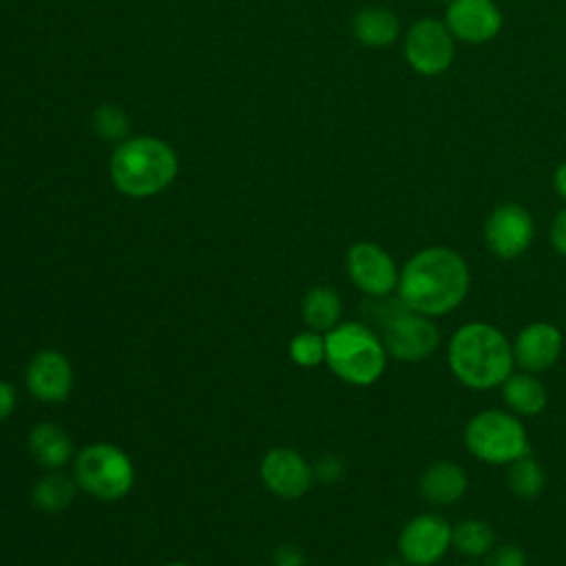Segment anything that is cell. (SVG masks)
<instances>
[{
    "mask_svg": "<svg viewBox=\"0 0 566 566\" xmlns=\"http://www.w3.org/2000/svg\"><path fill=\"white\" fill-rule=\"evenodd\" d=\"M166 566H188V564H184V562H172V564H166Z\"/></svg>",
    "mask_w": 566,
    "mask_h": 566,
    "instance_id": "32",
    "label": "cell"
},
{
    "mask_svg": "<svg viewBox=\"0 0 566 566\" xmlns=\"http://www.w3.org/2000/svg\"><path fill=\"white\" fill-rule=\"evenodd\" d=\"M93 122H95V130L106 139H122L128 130L126 113L113 104L99 106L93 115Z\"/></svg>",
    "mask_w": 566,
    "mask_h": 566,
    "instance_id": "25",
    "label": "cell"
},
{
    "mask_svg": "<svg viewBox=\"0 0 566 566\" xmlns=\"http://www.w3.org/2000/svg\"><path fill=\"white\" fill-rule=\"evenodd\" d=\"M177 175L175 150L157 137L122 142L111 157L113 186L128 197H153L168 188Z\"/></svg>",
    "mask_w": 566,
    "mask_h": 566,
    "instance_id": "3",
    "label": "cell"
},
{
    "mask_svg": "<svg viewBox=\"0 0 566 566\" xmlns=\"http://www.w3.org/2000/svg\"><path fill=\"white\" fill-rule=\"evenodd\" d=\"M73 478L88 495L102 502H115L133 489L135 467L128 453L117 444L93 442L77 453Z\"/></svg>",
    "mask_w": 566,
    "mask_h": 566,
    "instance_id": "7",
    "label": "cell"
},
{
    "mask_svg": "<svg viewBox=\"0 0 566 566\" xmlns=\"http://www.w3.org/2000/svg\"><path fill=\"white\" fill-rule=\"evenodd\" d=\"M451 548V524L438 513L411 517L398 535V555L409 566H433Z\"/></svg>",
    "mask_w": 566,
    "mask_h": 566,
    "instance_id": "11",
    "label": "cell"
},
{
    "mask_svg": "<svg viewBox=\"0 0 566 566\" xmlns=\"http://www.w3.org/2000/svg\"><path fill=\"white\" fill-rule=\"evenodd\" d=\"M374 301L378 303L376 321L380 323V338L389 356L405 363H418L438 349L440 329L431 316L409 310L398 296Z\"/></svg>",
    "mask_w": 566,
    "mask_h": 566,
    "instance_id": "5",
    "label": "cell"
},
{
    "mask_svg": "<svg viewBox=\"0 0 566 566\" xmlns=\"http://www.w3.org/2000/svg\"><path fill=\"white\" fill-rule=\"evenodd\" d=\"M486 566H528L526 553L515 544L493 546L486 555Z\"/></svg>",
    "mask_w": 566,
    "mask_h": 566,
    "instance_id": "26",
    "label": "cell"
},
{
    "mask_svg": "<svg viewBox=\"0 0 566 566\" xmlns=\"http://www.w3.org/2000/svg\"><path fill=\"white\" fill-rule=\"evenodd\" d=\"M312 469H314V478H318L321 482H327V484L340 480L343 473H345L343 460H340L338 455H332V453L323 455V458L316 462V467H312Z\"/></svg>",
    "mask_w": 566,
    "mask_h": 566,
    "instance_id": "27",
    "label": "cell"
},
{
    "mask_svg": "<svg viewBox=\"0 0 566 566\" xmlns=\"http://www.w3.org/2000/svg\"><path fill=\"white\" fill-rule=\"evenodd\" d=\"M564 349V336L557 325L535 321L524 325L513 340V358L522 371L539 374L551 369Z\"/></svg>",
    "mask_w": 566,
    "mask_h": 566,
    "instance_id": "14",
    "label": "cell"
},
{
    "mask_svg": "<svg viewBox=\"0 0 566 566\" xmlns=\"http://www.w3.org/2000/svg\"><path fill=\"white\" fill-rule=\"evenodd\" d=\"M533 234L535 223L531 212L513 201L495 206L484 221V243L502 261L522 256L531 248Z\"/></svg>",
    "mask_w": 566,
    "mask_h": 566,
    "instance_id": "9",
    "label": "cell"
},
{
    "mask_svg": "<svg viewBox=\"0 0 566 566\" xmlns=\"http://www.w3.org/2000/svg\"><path fill=\"white\" fill-rule=\"evenodd\" d=\"M15 409V389L7 380H0V420H7Z\"/></svg>",
    "mask_w": 566,
    "mask_h": 566,
    "instance_id": "30",
    "label": "cell"
},
{
    "mask_svg": "<svg viewBox=\"0 0 566 566\" xmlns=\"http://www.w3.org/2000/svg\"><path fill=\"white\" fill-rule=\"evenodd\" d=\"M27 389L40 402H64L73 389V367L55 349L38 352L24 371Z\"/></svg>",
    "mask_w": 566,
    "mask_h": 566,
    "instance_id": "15",
    "label": "cell"
},
{
    "mask_svg": "<svg viewBox=\"0 0 566 566\" xmlns=\"http://www.w3.org/2000/svg\"><path fill=\"white\" fill-rule=\"evenodd\" d=\"M261 480L279 497L296 500L305 495L314 482L310 462L290 447L270 449L261 460Z\"/></svg>",
    "mask_w": 566,
    "mask_h": 566,
    "instance_id": "12",
    "label": "cell"
},
{
    "mask_svg": "<svg viewBox=\"0 0 566 566\" xmlns=\"http://www.w3.org/2000/svg\"><path fill=\"white\" fill-rule=\"evenodd\" d=\"M447 363L460 385L475 391L495 389L513 374V343L495 325L471 321L449 338Z\"/></svg>",
    "mask_w": 566,
    "mask_h": 566,
    "instance_id": "2",
    "label": "cell"
},
{
    "mask_svg": "<svg viewBox=\"0 0 566 566\" xmlns=\"http://www.w3.org/2000/svg\"><path fill=\"white\" fill-rule=\"evenodd\" d=\"M471 272L460 252L447 245L418 250L400 270L396 296L424 316L451 314L469 294Z\"/></svg>",
    "mask_w": 566,
    "mask_h": 566,
    "instance_id": "1",
    "label": "cell"
},
{
    "mask_svg": "<svg viewBox=\"0 0 566 566\" xmlns=\"http://www.w3.org/2000/svg\"><path fill=\"white\" fill-rule=\"evenodd\" d=\"M352 27H354V35L363 44L374 46V49L391 44L400 33V22H398L396 13L385 7H376V4L363 7L354 15Z\"/></svg>",
    "mask_w": 566,
    "mask_h": 566,
    "instance_id": "20",
    "label": "cell"
},
{
    "mask_svg": "<svg viewBox=\"0 0 566 566\" xmlns=\"http://www.w3.org/2000/svg\"><path fill=\"white\" fill-rule=\"evenodd\" d=\"M75 489H77L75 478L71 480L57 469L49 471L33 486V504L44 513H60L73 502Z\"/></svg>",
    "mask_w": 566,
    "mask_h": 566,
    "instance_id": "21",
    "label": "cell"
},
{
    "mask_svg": "<svg viewBox=\"0 0 566 566\" xmlns=\"http://www.w3.org/2000/svg\"><path fill=\"white\" fill-rule=\"evenodd\" d=\"M506 482L509 489L520 495V497H537L544 491L546 484V473L542 469V464L528 455L515 460L509 464V473H506Z\"/></svg>",
    "mask_w": 566,
    "mask_h": 566,
    "instance_id": "23",
    "label": "cell"
},
{
    "mask_svg": "<svg viewBox=\"0 0 566 566\" xmlns=\"http://www.w3.org/2000/svg\"><path fill=\"white\" fill-rule=\"evenodd\" d=\"M455 566H467V564H455Z\"/></svg>",
    "mask_w": 566,
    "mask_h": 566,
    "instance_id": "33",
    "label": "cell"
},
{
    "mask_svg": "<svg viewBox=\"0 0 566 566\" xmlns=\"http://www.w3.org/2000/svg\"><path fill=\"white\" fill-rule=\"evenodd\" d=\"M553 186H555V192L566 201V161H562L553 175Z\"/></svg>",
    "mask_w": 566,
    "mask_h": 566,
    "instance_id": "31",
    "label": "cell"
},
{
    "mask_svg": "<svg viewBox=\"0 0 566 566\" xmlns=\"http://www.w3.org/2000/svg\"><path fill=\"white\" fill-rule=\"evenodd\" d=\"M387 356L380 334L365 323L340 321L325 332V363L347 385H374L385 374Z\"/></svg>",
    "mask_w": 566,
    "mask_h": 566,
    "instance_id": "4",
    "label": "cell"
},
{
    "mask_svg": "<svg viewBox=\"0 0 566 566\" xmlns=\"http://www.w3.org/2000/svg\"><path fill=\"white\" fill-rule=\"evenodd\" d=\"M301 314L310 329L325 334L340 323V316H343L340 294L329 285H314L303 296Z\"/></svg>",
    "mask_w": 566,
    "mask_h": 566,
    "instance_id": "19",
    "label": "cell"
},
{
    "mask_svg": "<svg viewBox=\"0 0 566 566\" xmlns=\"http://www.w3.org/2000/svg\"><path fill=\"white\" fill-rule=\"evenodd\" d=\"M272 564L274 566H307V559H305V553L298 546L283 544V546L276 548Z\"/></svg>",
    "mask_w": 566,
    "mask_h": 566,
    "instance_id": "28",
    "label": "cell"
},
{
    "mask_svg": "<svg viewBox=\"0 0 566 566\" xmlns=\"http://www.w3.org/2000/svg\"><path fill=\"white\" fill-rule=\"evenodd\" d=\"M467 449L482 462L511 464L531 453L524 424L513 411L484 409L464 427Z\"/></svg>",
    "mask_w": 566,
    "mask_h": 566,
    "instance_id": "6",
    "label": "cell"
},
{
    "mask_svg": "<svg viewBox=\"0 0 566 566\" xmlns=\"http://www.w3.org/2000/svg\"><path fill=\"white\" fill-rule=\"evenodd\" d=\"M27 444L31 458L49 471L64 467L73 458V442L69 433L53 422L35 424L29 433Z\"/></svg>",
    "mask_w": 566,
    "mask_h": 566,
    "instance_id": "17",
    "label": "cell"
},
{
    "mask_svg": "<svg viewBox=\"0 0 566 566\" xmlns=\"http://www.w3.org/2000/svg\"><path fill=\"white\" fill-rule=\"evenodd\" d=\"M502 398L515 416H537L546 409L548 391L544 382L531 371H513L502 382Z\"/></svg>",
    "mask_w": 566,
    "mask_h": 566,
    "instance_id": "18",
    "label": "cell"
},
{
    "mask_svg": "<svg viewBox=\"0 0 566 566\" xmlns=\"http://www.w3.org/2000/svg\"><path fill=\"white\" fill-rule=\"evenodd\" d=\"M345 268L352 283L369 298L391 296L398 287L400 270L394 256L371 241H358L347 250Z\"/></svg>",
    "mask_w": 566,
    "mask_h": 566,
    "instance_id": "10",
    "label": "cell"
},
{
    "mask_svg": "<svg viewBox=\"0 0 566 566\" xmlns=\"http://www.w3.org/2000/svg\"><path fill=\"white\" fill-rule=\"evenodd\" d=\"M451 546L467 557H482L495 546V531L489 522L467 517L451 526Z\"/></svg>",
    "mask_w": 566,
    "mask_h": 566,
    "instance_id": "22",
    "label": "cell"
},
{
    "mask_svg": "<svg viewBox=\"0 0 566 566\" xmlns=\"http://www.w3.org/2000/svg\"><path fill=\"white\" fill-rule=\"evenodd\" d=\"M444 24L460 42L482 44L502 29V11L493 0H451Z\"/></svg>",
    "mask_w": 566,
    "mask_h": 566,
    "instance_id": "13",
    "label": "cell"
},
{
    "mask_svg": "<svg viewBox=\"0 0 566 566\" xmlns=\"http://www.w3.org/2000/svg\"><path fill=\"white\" fill-rule=\"evenodd\" d=\"M551 243L562 256H566V208H562L551 223Z\"/></svg>",
    "mask_w": 566,
    "mask_h": 566,
    "instance_id": "29",
    "label": "cell"
},
{
    "mask_svg": "<svg viewBox=\"0 0 566 566\" xmlns=\"http://www.w3.org/2000/svg\"><path fill=\"white\" fill-rule=\"evenodd\" d=\"M469 489V478L464 469L455 462L440 460L424 469L420 475V493L433 506H451Z\"/></svg>",
    "mask_w": 566,
    "mask_h": 566,
    "instance_id": "16",
    "label": "cell"
},
{
    "mask_svg": "<svg viewBox=\"0 0 566 566\" xmlns=\"http://www.w3.org/2000/svg\"><path fill=\"white\" fill-rule=\"evenodd\" d=\"M455 53V38L447 29L444 20L420 18L416 20L405 38V60L420 75L444 73Z\"/></svg>",
    "mask_w": 566,
    "mask_h": 566,
    "instance_id": "8",
    "label": "cell"
},
{
    "mask_svg": "<svg viewBox=\"0 0 566 566\" xmlns=\"http://www.w3.org/2000/svg\"><path fill=\"white\" fill-rule=\"evenodd\" d=\"M290 358L298 367H318L325 363V334L305 329L290 340Z\"/></svg>",
    "mask_w": 566,
    "mask_h": 566,
    "instance_id": "24",
    "label": "cell"
}]
</instances>
